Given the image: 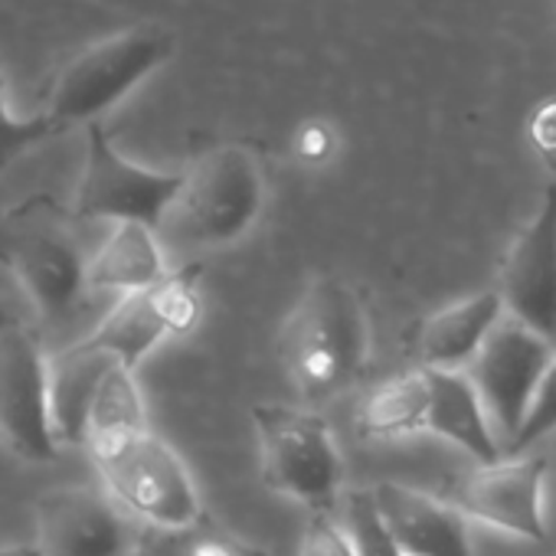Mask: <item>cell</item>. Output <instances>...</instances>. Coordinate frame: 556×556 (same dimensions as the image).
Segmentation results:
<instances>
[{
    "label": "cell",
    "mask_w": 556,
    "mask_h": 556,
    "mask_svg": "<svg viewBox=\"0 0 556 556\" xmlns=\"http://www.w3.org/2000/svg\"><path fill=\"white\" fill-rule=\"evenodd\" d=\"M370 318L357 289L338 275H321L302 292L278 331V367L289 387L321 403L344 393L367 367Z\"/></svg>",
    "instance_id": "cell-1"
},
{
    "label": "cell",
    "mask_w": 556,
    "mask_h": 556,
    "mask_svg": "<svg viewBox=\"0 0 556 556\" xmlns=\"http://www.w3.org/2000/svg\"><path fill=\"white\" fill-rule=\"evenodd\" d=\"M73 213L50 197H30L0 216V265H8L50 331L73 325L86 305L89 282Z\"/></svg>",
    "instance_id": "cell-2"
},
{
    "label": "cell",
    "mask_w": 556,
    "mask_h": 556,
    "mask_svg": "<svg viewBox=\"0 0 556 556\" xmlns=\"http://www.w3.org/2000/svg\"><path fill=\"white\" fill-rule=\"evenodd\" d=\"M265 200V180L252 151L239 144H219L200 154L184 170V187L164 223L174 226L187 245H229L258 216Z\"/></svg>",
    "instance_id": "cell-3"
},
{
    "label": "cell",
    "mask_w": 556,
    "mask_h": 556,
    "mask_svg": "<svg viewBox=\"0 0 556 556\" xmlns=\"http://www.w3.org/2000/svg\"><path fill=\"white\" fill-rule=\"evenodd\" d=\"M252 422L265 484L305 504L312 514L334 510L341 501L344 462L328 422L286 403H255Z\"/></svg>",
    "instance_id": "cell-4"
},
{
    "label": "cell",
    "mask_w": 556,
    "mask_h": 556,
    "mask_svg": "<svg viewBox=\"0 0 556 556\" xmlns=\"http://www.w3.org/2000/svg\"><path fill=\"white\" fill-rule=\"evenodd\" d=\"M174 56V37L157 27H135L115 34L79 53L56 79L47 115L60 131L99 122L128 92H135L154 70Z\"/></svg>",
    "instance_id": "cell-5"
},
{
    "label": "cell",
    "mask_w": 556,
    "mask_h": 556,
    "mask_svg": "<svg viewBox=\"0 0 556 556\" xmlns=\"http://www.w3.org/2000/svg\"><path fill=\"white\" fill-rule=\"evenodd\" d=\"M89 452L109 494L151 530H187L203 520L197 484L164 439L138 432L99 442Z\"/></svg>",
    "instance_id": "cell-6"
},
{
    "label": "cell",
    "mask_w": 556,
    "mask_h": 556,
    "mask_svg": "<svg viewBox=\"0 0 556 556\" xmlns=\"http://www.w3.org/2000/svg\"><path fill=\"white\" fill-rule=\"evenodd\" d=\"M184 187V174H161L128 161L102 128L92 122L86 128V164L73 200L76 219H112L141 223L161 229L177 193Z\"/></svg>",
    "instance_id": "cell-7"
},
{
    "label": "cell",
    "mask_w": 556,
    "mask_h": 556,
    "mask_svg": "<svg viewBox=\"0 0 556 556\" xmlns=\"http://www.w3.org/2000/svg\"><path fill=\"white\" fill-rule=\"evenodd\" d=\"M0 445L37 465L60 455L50 413V357L37 334L14 318H0Z\"/></svg>",
    "instance_id": "cell-8"
},
{
    "label": "cell",
    "mask_w": 556,
    "mask_h": 556,
    "mask_svg": "<svg viewBox=\"0 0 556 556\" xmlns=\"http://www.w3.org/2000/svg\"><path fill=\"white\" fill-rule=\"evenodd\" d=\"M553 351L556 348L546 338L533 334L514 318H501V325L491 331V338L484 341V348L465 370L481 396V406L504 452L517 439L536 400V390L553 361Z\"/></svg>",
    "instance_id": "cell-9"
},
{
    "label": "cell",
    "mask_w": 556,
    "mask_h": 556,
    "mask_svg": "<svg viewBox=\"0 0 556 556\" xmlns=\"http://www.w3.org/2000/svg\"><path fill=\"white\" fill-rule=\"evenodd\" d=\"M37 546L43 556H138L141 533L109 491L66 484L37 497Z\"/></svg>",
    "instance_id": "cell-10"
},
{
    "label": "cell",
    "mask_w": 556,
    "mask_h": 556,
    "mask_svg": "<svg viewBox=\"0 0 556 556\" xmlns=\"http://www.w3.org/2000/svg\"><path fill=\"white\" fill-rule=\"evenodd\" d=\"M504 315L556 348V184L536 216L517 232L501 265Z\"/></svg>",
    "instance_id": "cell-11"
},
{
    "label": "cell",
    "mask_w": 556,
    "mask_h": 556,
    "mask_svg": "<svg viewBox=\"0 0 556 556\" xmlns=\"http://www.w3.org/2000/svg\"><path fill=\"white\" fill-rule=\"evenodd\" d=\"M546 462L543 458H507L494 465H478L455 494V507L478 523L514 533L530 543L549 536L546 504H543Z\"/></svg>",
    "instance_id": "cell-12"
},
{
    "label": "cell",
    "mask_w": 556,
    "mask_h": 556,
    "mask_svg": "<svg viewBox=\"0 0 556 556\" xmlns=\"http://www.w3.org/2000/svg\"><path fill=\"white\" fill-rule=\"evenodd\" d=\"M380 520L406 556H475L468 517L419 488L380 481L370 488Z\"/></svg>",
    "instance_id": "cell-13"
},
{
    "label": "cell",
    "mask_w": 556,
    "mask_h": 556,
    "mask_svg": "<svg viewBox=\"0 0 556 556\" xmlns=\"http://www.w3.org/2000/svg\"><path fill=\"white\" fill-rule=\"evenodd\" d=\"M504 318V302L497 292H478L468 299H458L419 328L416 338V357L422 370H462L468 367L491 331Z\"/></svg>",
    "instance_id": "cell-14"
},
{
    "label": "cell",
    "mask_w": 556,
    "mask_h": 556,
    "mask_svg": "<svg viewBox=\"0 0 556 556\" xmlns=\"http://www.w3.org/2000/svg\"><path fill=\"white\" fill-rule=\"evenodd\" d=\"M426 429L458 445L478 465L501 462L497 432L481 406V396L465 370H429V416Z\"/></svg>",
    "instance_id": "cell-15"
},
{
    "label": "cell",
    "mask_w": 556,
    "mask_h": 556,
    "mask_svg": "<svg viewBox=\"0 0 556 556\" xmlns=\"http://www.w3.org/2000/svg\"><path fill=\"white\" fill-rule=\"evenodd\" d=\"M167 275L170 271L157 242V229L141 223H118L89 258L86 282L89 292H118L125 299L161 286Z\"/></svg>",
    "instance_id": "cell-16"
},
{
    "label": "cell",
    "mask_w": 556,
    "mask_h": 556,
    "mask_svg": "<svg viewBox=\"0 0 556 556\" xmlns=\"http://www.w3.org/2000/svg\"><path fill=\"white\" fill-rule=\"evenodd\" d=\"M112 364L115 361L96 351L86 338L50 357V413H53V432L60 448L86 445L89 409Z\"/></svg>",
    "instance_id": "cell-17"
},
{
    "label": "cell",
    "mask_w": 556,
    "mask_h": 556,
    "mask_svg": "<svg viewBox=\"0 0 556 556\" xmlns=\"http://www.w3.org/2000/svg\"><path fill=\"white\" fill-rule=\"evenodd\" d=\"M167 338H170V328L164 321L154 289H148L138 295H125L86 341L96 351L109 354L115 364L138 370V364Z\"/></svg>",
    "instance_id": "cell-18"
},
{
    "label": "cell",
    "mask_w": 556,
    "mask_h": 556,
    "mask_svg": "<svg viewBox=\"0 0 556 556\" xmlns=\"http://www.w3.org/2000/svg\"><path fill=\"white\" fill-rule=\"evenodd\" d=\"M429 370H409L374 387L357 406V432L364 439H403L426 429Z\"/></svg>",
    "instance_id": "cell-19"
},
{
    "label": "cell",
    "mask_w": 556,
    "mask_h": 556,
    "mask_svg": "<svg viewBox=\"0 0 556 556\" xmlns=\"http://www.w3.org/2000/svg\"><path fill=\"white\" fill-rule=\"evenodd\" d=\"M148 432V409L135 380V370L112 364L96 390L89 426H86V448L99 442H115L125 435Z\"/></svg>",
    "instance_id": "cell-20"
},
{
    "label": "cell",
    "mask_w": 556,
    "mask_h": 556,
    "mask_svg": "<svg viewBox=\"0 0 556 556\" xmlns=\"http://www.w3.org/2000/svg\"><path fill=\"white\" fill-rule=\"evenodd\" d=\"M138 556H268V553L203 517L187 530H151L148 536H141Z\"/></svg>",
    "instance_id": "cell-21"
},
{
    "label": "cell",
    "mask_w": 556,
    "mask_h": 556,
    "mask_svg": "<svg viewBox=\"0 0 556 556\" xmlns=\"http://www.w3.org/2000/svg\"><path fill=\"white\" fill-rule=\"evenodd\" d=\"M344 527L354 540L357 556H406L400 543L390 536L387 523L377 514L374 494L367 491H348L344 494Z\"/></svg>",
    "instance_id": "cell-22"
},
{
    "label": "cell",
    "mask_w": 556,
    "mask_h": 556,
    "mask_svg": "<svg viewBox=\"0 0 556 556\" xmlns=\"http://www.w3.org/2000/svg\"><path fill=\"white\" fill-rule=\"evenodd\" d=\"M53 135H60V128L53 125V118L47 112L30 115V118L11 115L8 99H4V70H0V170Z\"/></svg>",
    "instance_id": "cell-23"
},
{
    "label": "cell",
    "mask_w": 556,
    "mask_h": 556,
    "mask_svg": "<svg viewBox=\"0 0 556 556\" xmlns=\"http://www.w3.org/2000/svg\"><path fill=\"white\" fill-rule=\"evenodd\" d=\"M549 432H556V351H553V361H549V367L543 374V383L536 390V400H533V406H530V413H527L517 439L507 445V452L520 455V452H527V445L540 442Z\"/></svg>",
    "instance_id": "cell-24"
},
{
    "label": "cell",
    "mask_w": 556,
    "mask_h": 556,
    "mask_svg": "<svg viewBox=\"0 0 556 556\" xmlns=\"http://www.w3.org/2000/svg\"><path fill=\"white\" fill-rule=\"evenodd\" d=\"M299 556H357V549L344 520H338L331 510H318L302 530Z\"/></svg>",
    "instance_id": "cell-25"
},
{
    "label": "cell",
    "mask_w": 556,
    "mask_h": 556,
    "mask_svg": "<svg viewBox=\"0 0 556 556\" xmlns=\"http://www.w3.org/2000/svg\"><path fill=\"white\" fill-rule=\"evenodd\" d=\"M527 138H530L540 164L546 167V174L556 184V96L553 99H543L533 109V115L527 122Z\"/></svg>",
    "instance_id": "cell-26"
},
{
    "label": "cell",
    "mask_w": 556,
    "mask_h": 556,
    "mask_svg": "<svg viewBox=\"0 0 556 556\" xmlns=\"http://www.w3.org/2000/svg\"><path fill=\"white\" fill-rule=\"evenodd\" d=\"M295 151L299 157H305L308 164H321L325 157H331L334 151V135L325 122H308L299 138H295Z\"/></svg>",
    "instance_id": "cell-27"
},
{
    "label": "cell",
    "mask_w": 556,
    "mask_h": 556,
    "mask_svg": "<svg viewBox=\"0 0 556 556\" xmlns=\"http://www.w3.org/2000/svg\"><path fill=\"white\" fill-rule=\"evenodd\" d=\"M0 556H43L37 543H21V546H0Z\"/></svg>",
    "instance_id": "cell-28"
}]
</instances>
